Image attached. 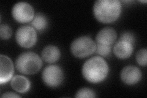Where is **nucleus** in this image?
Returning a JSON list of instances; mask_svg holds the SVG:
<instances>
[{"label":"nucleus","instance_id":"nucleus-1","mask_svg":"<svg viewBox=\"0 0 147 98\" xmlns=\"http://www.w3.org/2000/svg\"><path fill=\"white\" fill-rule=\"evenodd\" d=\"M82 72L86 80L92 83H98L106 78L109 68L107 63L102 57H93L84 64Z\"/></svg>","mask_w":147,"mask_h":98},{"label":"nucleus","instance_id":"nucleus-2","mask_svg":"<svg viewBox=\"0 0 147 98\" xmlns=\"http://www.w3.org/2000/svg\"><path fill=\"white\" fill-rule=\"evenodd\" d=\"M121 4L118 0H98L94 4V16L99 22L110 23L120 16Z\"/></svg>","mask_w":147,"mask_h":98},{"label":"nucleus","instance_id":"nucleus-3","mask_svg":"<svg viewBox=\"0 0 147 98\" xmlns=\"http://www.w3.org/2000/svg\"><path fill=\"white\" fill-rule=\"evenodd\" d=\"M42 66V59L34 52H25L18 57L16 62L17 71L25 75H33L38 72Z\"/></svg>","mask_w":147,"mask_h":98},{"label":"nucleus","instance_id":"nucleus-4","mask_svg":"<svg viewBox=\"0 0 147 98\" xmlns=\"http://www.w3.org/2000/svg\"><path fill=\"white\" fill-rule=\"evenodd\" d=\"M96 44L89 36H81L76 39L71 45V51L74 57L84 58L93 54Z\"/></svg>","mask_w":147,"mask_h":98},{"label":"nucleus","instance_id":"nucleus-5","mask_svg":"<svg viewBox=\"0 0 147 98\" xmlns=\"http://www.w3.org/2000/svg\"><path fill=\"white\" fill-rule=\"evenodd\" d=\"M16 39L17 44L22 47L31 48L36 44L38 36L33 27L22 26L16 32Z\"/></svg>","mask_w":147,"mask_h":98},{"label":"nucleus","instance_id":"nucleus-6","mask_svg":"<svg viewBox=\"0 0 147 98\" xmlns=\"http://www.w3.org/2000/svg\"><path fill=\"white\" fill-rule=\"evenodd\" d=\"M42 80L49 87H58L62 83L64 74L60 67L57 65H50L46 67L42 72Z\"/></svg>","mask_w":147,"mask_h":98},{"label":"nucleus","instance_id":"nucleus-7","mask_svg":"<svg viewBox=\"0 0 147 98\" xmlns=\"http://www.w3.org/2000/svg\"><path fill=\"white\" fill-rule=\"evenodd\" d=\"M12 15L17 22L21 23L31 22L35 16L33 7L25 2L16 3L12 7Z\"/></svg>","mask_w":147,"mask_h":98},{"label":"nucleus","instance_id":"nucleus-8","mask_svg":"<svg viewBox=\"0 0 147 98\" xmlns=\"http://www.w3.org/2000/svg\"><path fill=\"white\" fill-rule=\"evenodd\" d=\"M122 82L127 85H134L139 82L142 77L141 71L136 66H127L124 68L120 73Z\"/></svg>","mask_w":147,"mask_h":98},{"label":"nucleus","instance_id":"nucleus-9","mask_svg":"<svg viewBox=\"0 0 147 98\" xmlns=\"http://www.w3.org/2000/svg\"><path fill=\"white\" fill-rule=\"evenodd\" d=\"M13 64L11 58L6 55L0 56V83L8 82L13 77Z\"/></svg>","mask_w":147,"mask_h":98},{"label":"nucleus","instance_id":"nucleus-10","mask_svg":"<svg viewBox=\"0 0 147 98\" xmlns=\"http://www.w3.org/2000/svg\"><path fill=\"white\" fill-rule=\"evenodd\" d=\"M117 38V34L115 30L112 28L106 27L99 31L96 35V41L98 44L112 46Z\"/></svg>","mask_w":147,"mask_h":98},{"label":"nucleus","instance_id":"nucleus-11","mask_svg":"<svg viewBox=\"0 0 147 98\" xmlns=\"http://www.w3.org/2000/svg\"><path fill=\"white\" fill-rule=\"evenodd\" d=\"M127 42L118 41L113 47V53L119 59L129 58L134 51V47Z\"/></svg>","mask_w":147,"mask_h":98},{"label":"nucleus","instance_id":"nucleus-12","mask_svg":"<svg viewBox=\"0 0 147 98\" xmlns=\"http://www.w3.org/2000/svg\"><path fill=\"white\" fill-rule=\"evenodd\" d=\"M11 85L13 90L23 94L30 90L31 82L26 77L23 76L17 75L12 78Z\"/></svg>","mask_w":147,"mask_h":98},{"label":"nucleus","instance_id":"nucleus-13","mask_svg":"<svg viewBox=\"0 0 147 98\" xmlns=\"http://www.w3.org/2000/svg\"><path fill=\"white\" fill-rule=\"evenodd\" d=\"M61 52L57 47L49 45L44 48L42 52V59L48 63H53L59 59Z\"/></svg>","mask_w":147,"mask_h":98},{"label":"nucleus","instance_id":"nucleus-14","mask_svg":"<svg viewBox=\"0 0 147 98\" xmlns=\"http://www.w3.org/2000/svg\"><path fill=\"white\" fill-rule=\"evenodd\" d=\"M48 25L47 20L46 17L41 14H38L35 15L33 20L31 21V26L35 30L38 31H42L47 28Z\"/></svg>","mask_w":147,"mask_h":98},{"label":"nucleus","instance_id":"nucleus-15","mask_svg":"<svg viewBox=\"0 0 147 98\" xmlns=\"http://www.w3.org/2000/svg\"><path fill=\"white\" fill-rule=\"evenodd\" d=\"M112 50L111 45H105L99 44H96V52L101 57H107L108 56Z\"/></svg>","mask_w":147,"mask_h":98},{"label":"nucleus","instance_id":"nucleus-16","mask_svg":"<svg viewBox=\"0 0 147 98\" xmlns=\"http://www.w3.org/2000/svg\"><path fill=\"white\" fill-rule=\"evenodd\" d=\"M147 50L146 49H140L136 54L137 63L140 66H146V57H147Z\"/></svg>","mask_w":147,"mask_h":98},{"label":"nucleus","instance_id":"nucleus-17","mask_svg":"<svg viewBox=\"0 0 147 98\" xmlns=\"http://www.w3.org/2000/svg\"><path fill=\"white\" fill-rule=\"evenodd\" d=\"M96 94L90 88H84L79 90L77 91L76 95V97L79 98H89V97H95Z\"/></svg>","mask_w":147,"mask_h":98},{"label":"nucleus","instance_id":"nucleus-18","mask_svg":"<svg viewBox=\"0 0 147 98\" xmlns=\"http://www.w3.org/2000/svg\"><path fill=\"white\" fill-rule=\"evenodd\" d=\"M12 31L7 25H1L0 26V36L2 39H8L11 37Z\"/></svg>","mask_w":147,"mask_h":98},{"label":"nucleus","instance_id":"nucleus-19","mask_svg":"<svg viewBox=\"0 0 147 98\" xmlns=\"http://www.w3.org/2000/svg\"><path fill=\"white\" fill-rule=\"evenodd\" d=\"M119 40L127 42V43H130L132 45H134L135 43L134 36H133V34H132L131 32H127V31L123 32V33L121 34L120 38H119Z\"/></svg>","mask_w":147,"mask_h":98},{"label":"nucleus","instance_id":"nucleus-20","mask_svg":"<svg viewBox=\"0 0 147 98\" xmlns=\"http://www.w3.org/2000/svg\"><path fill=\"white\" fill-rule=\"evenodd\" d=\"M1 97L4 98V97H20V96L12 92H6L5 93H4L3 95L1 96Z\"/></svg>","mask_w":147,"mask_h":98},{"label":"nucleus","instance_id":"nucleus-21","mask_svg":"<svg viewBox=\"0 0 147 98\" xmlns=\"http://www.w3.org/2000/svg\"><path fill=\"white\" fill-rule=\"evenodd\" d=\"M140 2H141V3H146V1H140Z\"/></svg>","mask_w":147,"mask_h":98}]
</instances>
